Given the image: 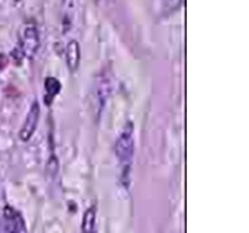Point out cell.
I'll return each instance as SVG.
<instances>
[{
  "mask_svg": "<svg viewBox=\"0 0 249 233\" xmlns=\"http://www.w3.org/2000/svg\"><path fill=\"white\" fill-rule=\"evenodd\" d=\"M116 155L120 161L122 180L124 184L128 182V174L134 158V124L131 122L124 124V130L118 136L116 143Z\"/></svg>",
  "mask_w": 249,
  "mask_h": 233,
  "instance_id": "1",
  "label": "cell"
},
{
  "mask_svg": "<svg viewBox=\"0 0 249 233\" xmlns=\"http://www.w3.org/2000/svg\"><path fill=\"white\" fill-rule=\"evenodd\" d=\"M39 116H40V106H39L38 101H34L31 104L29 112H27L26 119L23 123L21 131H19V139L22 141H29L31 136L34 135L36 126H38Z\"/></svg>",
  "mask_w": 249,
  "mask_h": 233,
  "instance_id": "3",
  "label": "cell"
},
{
  "mask_svg": "<svg viewBox=\"0 0 249 233\" xmlns=\"http://www.w3.org/2000/svg\"><path fill=\"white\" fill-rule=\"evenodd\" d=\"M19 44H21V50H22L23 54L26 57H34L35 53L39 50V44H40L38 30H36V26H35L34 23L27 22L25 25L21 39H19Z\"/></svg>",
  "mask_w": 249,
  "mask_h": 233,
  "instance_id": "2",
  "label": "cell"
},
{
  "mask_svg": "<svg viewBox=\"0 0 249 233\" xmlns=\"http://www.w3.org/2000/svg\"><path fill=\"white\" fill-rule=\"evenodd\" d=\"M81 62V48L77 40H70L66 46V64L70 71H75Z\"/></svg>",
  "mask_w": 249,
  "mask_h": 233,
  "instance_id": "5",
  "label": "cell"
},
{
  "mask_svg": "<svg viewBox=\"0 0 249 233\" xmlns=\"http://www.w3.org/2000/svg\"><path fill=\"white\" fill-rule=\"evenodd\" d=\"M95 221H96V209L89 207L85 213L82 220V233H95Z\"/></svg>",
  "mask_w": 249,
  "mask_h": 233,
  "instance_id": "7",
  "label": "cell"
},
{
  "mask_svg": "<svg viewBox=\"0 0 249 233\" xmlns=\"http://www.w3.org/2000/svg\"><path fill=\"white\" fill-rule=\"evenodd\" d=\"M4 220L7 233H27L22 215L11 206L4 207Z\"/></svg>",
  "mask_w": 249,
  "mask_h": 233,
  "instance_id": "4",
  "label": "cell"
},
{
  "mask_svg": "<svg viewBox=\"0 0 249 233\" xmlns=\"http://www.w3.org/2000/svg\"><path fill=\"white\" fill-rule=\"evenodd\" d=\"M44 88H46V96H44V102L47 105H51L53 102L54 97L57 96L61 91L62 85L58 79L54 77H48L44 81Z\"/></svg>",
  "mask_w": 249,
  "mask_h": 233,
  "instance_id": "6",
  "label": "cell"
}]
</instances>
